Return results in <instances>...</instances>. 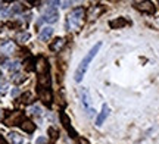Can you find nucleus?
I'll list each match as a JSON object with an SVG mask.
<instances>
[{"mask_svg":"<svg viewBox=\"0 0 159 144\" xmlns=\"http://www.w3.org/2000/svg\"><path fill=\"white\" fill-rule=\"evenodd\" d=\"M100 47H102V43L99 41L97 44H94V46L91 47V50L87 53V55H85V58L80 62L78 68H77L75 75H74V80L77 81V82H81V81H83L85 72H87V69H89V66H90V63H91V60L96 58V55H97V52L100 50Z\"/></svg>","mask_w":159,"mask_h":144,"instance_id":"nucleus-1","label":"nucleus"},{"mask_svg":"<svg viewBox=\"0 0 159 144\" xmlns=\"http://www.w3.org/2000/svg\"><path fill=\"white\" fill-rule=\"evenodd\" d=\"M83 22H84V9L83 7H75L74 11L71 12V15H69L65 27H66V29H69L71 25L74 28H78V27L83 25Z\"/></svg>","mask_w":159,"mask_h":144,"instance_id":"nucleus-2","label":"nucleus"},{"mask_svg":"<svg viewBox=\"0 0 159 144\" xmlns=\"http://www.w3.org/2000/svg\"><path fill=\"white\" fill-rule=\"evenodd\" d=\"M134 7L137 11L144 12V13H155V6L152 2H136Z\"/></svg>","mask_w":159,"mask_h":144,"instance_id":"nucleus-3","label":"nucleus"},{"mask_svg":"<svg viewBox=\"0 0 159 144\" xmlns=\"http://www.w3.org/2000/svg\"><path fill=\"white\" fill-rule=\"evenodd\" d=\"M35 71H37L40 75H44L49 72V63H47L46 58L40 56V58L35 60Z\"/></svg>","mask_w":159,"mask_h":144,"instance_id":"nucleus-4","label":"nucleus"},{"mask_svg":"<svg viewBox=\"0 0 159 144\" xmlns=\"http://www.w3.org/2000/svg\"><path fill=\"white\" fill-rule=\"evenodd\" d=\"M44 21L49 24H53L57 21V18H59V13H57V11L55 9V7H49L47 11L44 12Z\"/></svg>","mask_w":159,"mask_h":144,"instance_id":"nucleus-5","label":"nucleus"},{"mask_svg":"<svg viewBox=\"0 0 159 144\" xmlns=\"http://www.w3.org/2000/svg\"><path fill=\"white\" fill-rule=\"evenodd\" d=\"M39 94H40V98L43 100V103L47 104V106H50L52 103V91L50 88H40L39 90Z\"/></svg>","mask_w":159,"mask_h":144,"instance_id":"nucleus-6","label":"nucleus"},{"mask_svg":"<svg viewBox=\"0 0 159 144\" xmlns=\"http://www.w3.org/2000/svg\"><path fill=\"white\" fill-rule=\"evenodd\" d=\"M109 113H111V112H109V106L105 103L102 106V112H100V113L97 115V118H96V125H97V127H100L103 122H105V119L109 116Z\"/></svg>","mask_w":159,"mask_h":144,"instance_id":"nucleus-7","label":"nucleus"},{"mask_svg":"<svg viewBox=\"0 0 159 144\" xmlns=\"http://www.w3.org/2000/svg\"><path fill=\"white\" fill-rule=\"evenodd\" d=\"M21 119H22V113L21 112H13L6 118V125H19Z\"/></svg>","mask_w":159,"mask_h":144,"instance_id":"nucleus-8","label":"nucleus"},{"mask_svg":"<svg viewBox=\"0 0 159 144\" xmlns=\"http://www.w3.org/2000/svg\"><path fill=\"white\" fill-rule=\"evenodd\" d=\"M61 121H62L63 127H65V128H66V129H68L69 135H71V137L74 138L75 135H77V133H75V131H74V128L71 127V122H69V118H68V116H66V115H65V113H61Z\"/></svg>","mask_w":159,"mask_h":144,"instance_id":"nucleus-9","label":"nucleus"},{"mask_svg":"<svg viewBox=\"0 0 159 144\" xmlns=\"http://www.w3.org/2000/svg\"><path fill=\"white\" fill-rule=\"evenodd\" d=\"M52 35H53V28H52V27H44V28L40 31L39 38L41 41H49Z\"/></svg>","mask_w":159,"mask_h":144,"instance_id":"nucleus-10","label":"nucleus"},{"mask_svg":"<svg viewBox=\"0 0 159 144\" xmlns=\"http://www.w3.org/2000/svg\"><path fill=\"white\" fill-rule=\"evenodd\" d=\"M80 98H81V103L84 104V106H89L90 104V93L87 88H81L80 90Z\"/></svg>","mask_w":159,"mask_h":144,"instance_id":"nucleus-11","label":"nucleus"},{"mask_svg":"<svg viewBox=\"0 0 159 144\" xmlns=\"http://www.w3.org/2000/svg\"><path fill=\"white\" fill-rule=\"evenodd\" d=\"M63 46H65V40H63V38H56V40L50 44V50L52 52H61Z\"/></svg>","mask_w":159,"mask_h":144,"instance_id":"nucleus-12","label":"nucleus"},{"mask_svg":"<svg viewBox=\"0 0 159 144\" xmlns=\"http://www.w3.org/2000/svg\"><path fill=\"white\" fill-rule=\"evenodd\" d=\"M7 138H9V141H11L12 144H22L24 143L22 135H19L18 133H9L7 134Z\"/></svg>","mask_w":159,"mask_h":144,"instance_id":"nucleus-13","label":"nucleus"},{"mask_svg":"<svg viewBox=\"0 0 159 144\" xmlns=\"http://www.w3.org/2000/svg\"><path fill=\"white\" fill-rule=\"evenodd\" d=\"M39 84H40L41 88H49V87H50V76H49V74L40 75L39 76Z\"/></svg>","mask_w":159,"mask_h":144,"instance_id":"nucleus-14","label":"nucleus"},{"mask_svg":"<svg viewBox=\"0 0 159 144\" xmlns=\"http://www.w3.org/2000/svg\"><path fill=\"white\" fill-rule=\"evenodd\" d=\"M125 24H127V21H125L124 18H116V19H114V21H111L109 25H111L114 29H116V28H122V27H125Z\"/></svg>","mask_w":159,"mask_h":144,"instance_id":"nucleus-15","label":"nucleus"},{"mask_svg":"<svg viewBox=\"0 0 159 144\" xmlns=\"http://www.w3.org/2000/svg\"><path fill=\"white\" fill-rule=\"evenodd\" d=\"M21 128H22V131H25V133H34L35 125L31 121H22L21 122Z\"/></svg>","mask_w":159,"mask_h":144,"instance_id":"nucleus-16","label":"nucleus"},{"mask_svg":"<svg viewBox=\"0 0 159 144\" xmlns=\"http://www.w3.org/2000/svg\"><path fill=\"white\" fill-rule=\"evenodd\" d=\"M24 11V6L22 3H15V5L12 6V13H19V12H22Z\"/></svg>","mask_w":159,"mask_h":144,"instance_id":"nucleus-17","label":"nucleus"},{"mask_svg":"<svg viewBox=\"0 0 159 144\" xmlns=\"http://www.w3.org/2000/svg\"><path fill=\"white\" fill-rule=\"evenodd\" d=\"M2 50H3V53L5 52H7V53H11V52H13V44H12L11 41H7L5 46L2 47Z\"/></svg>","mask_w":159,"mask_h":144,"instance_id":"nucleus-18","label":"nucleus"},{"mask_svg":"<svg viewBox=\"0 0 159 144\" xmlns=\"http://www.w3.org/2000/svg\"><path fill=\"white\" fill-rule=\"evenodd\" d=\"M49 134H50V137L53 140H56L57 137H59V133H57L56 128H49Z\"/></svg>","mask_w":159,"mask_h":144,"instance_id":"nucleus-19","label":"nucleus"},{"mask_svg":"<svg viewBox=\"0 0 159 144\" xmlns=\"http://www.w3.org/2000/svg\"><path fill=\"white\" fill-rule=\"evenodd\" d=\"M28 38H30V34H27V33H25V34H19V35H18V41H19V43H25Z\"/></svg>","mask_w":159,"mask_h":144,"instance_id":"nucleus-20","label":"nucleus"},{"mask_svg":"<svg viewBox=\"0 0 159 144\" xmlns=\"http://www.w3.org/2000/svg\"><path fill=\"white\" fill-rule=\"evenodd\" d=\"M13 81H15V82H22V81H25V76H24V75H21V74H16L15 75V76H13Z\"/></svg>","mask_w":159,"mask_h":144,"instance_id":"nucleus-21","label":"nucleus"},{"mask_svg":"<svg viewBox=\"0 0 159 144\" xmlns=\"http://www.w3.org/2000/svg\"><path fill=\"white\" fill-rule=\"evenodd\" d=\"M18 66H19V63H18V62H12V63H9V66H7V68H9L11 71H16Z\"/></svg>","mask_w":159,"mask_h":144,"instance_id":"nucleus-22","label":"nucleus"},{"mask_svg":"<svg viewBox=\"0 0 159 144\" xmlns=\"http://www.w3.org/2000/svg\"><path fill=\"white\" fill-rule=\"evenodd\" d=\"M31 112H33L34 115H40V113H41V110H40L39 106H33V107H31Z\"/></svg>","mask_w":159,"mask_h":144,"instance_id":"nucleus-23","label":"nucleus"},{"mask_svg":"<svg viewBox=\"0 0 159 144\" xmlns=\"http://www.w3.org/2000/svg\"><path fill=\"white\" fill-rule=\"evenodd\" d=\"M46 141H47V140H46L44 137H40V138H37V141H35V143H37V144H46Z\"/></svg>","mask_w":159,"mask_h":144,"instance_id":"nucleus-24","label":"nucleus"},{"mask_svg":"<svg viewBox=\"0 0 159 144\" xmlns=\"http://www.w3.org/2000/svg\"><path fill=\"white\" fill-rule=\"evenodd\" d=\"M7 91V85H0V94H6Z\"/></svg>","mask_w":159,"mask_h":144,"instance_id":"nucleus-25","label":"nucleus"},{"mask_svg":"<svg viewBox=\"0 0 159 144\" xmlns=\"http://www.w3.org/2000/svg\"><path fill=\"white\" fill-rule=\"evenodd\" d=\"M61 5H62V7H63V9H66V7H68V6L71 5V2H62Z\"/></svg>","mask_w":159,"mask_h":144,"instance_id":"nucleus-26","label":"nucleus"},{"mask_svg":"<svg viewBox=\"0 0 159 144\" xmlns=\"http://www.w3.org/2000/svg\"><path fill=\"white\" fill-rule=\"evenodd\" d=\"M18 94H19V90H18V88H13V90H12V96L15 97V96H18Z\"/></svg>","mask_w":159,"mask_h":144,"instance_id":"nucleus-27","label":"nucleus"},{"mask_svg":"<svg viewBox=\"0 0 159 144\" xmlns=\"http://www.w3.org/2000/svg\"><path fill=\"white\" fill-rule=\"evenodd\" d=\"M87 115H89V116L91 118V116L94 115V109H89V110H87Z\"/></svg>","mask_w":159,"mask_h":144,"instance_id":"nucleus-28","label":"nucleus"},{"mask_svg":"<svg viewBox=\"0 0 159 144\" xmlns=\"http://www.w3.org/2000/svg\"><path fill=\"white\" fill-rule=\"evenodd\" d=\"M0 144H6V141L3 138H0Z\"/></svg>","mask_w":159,"mask_h":144,"instance_id":"nucleus-29","label":"nucleus"},{"mask_svg":"<svg viewBox=\"0 0 159 144\" xmlns=\"http://www.w3.org/2000/svg\"><path fill=\"white\" fill-rule=\"evenodd\" d=\"M2 76H3V74H2V71H0V80H2Z\"/></svg>","mask_w":159,"mask_h":144,"instance_id":"nucleus-30","label":"nucleus"},{"mask_svg":"<svg viewBox=\"0 0 159 144\" xmlns=\"http://www.w3.org/2000/svg\"><path fill=\"white\" fill-rule=\"evenodd\" d=\"M0 116H2V113H0Z\"/></svg>","mask_w":159,"mask_h":144,"instance_id":"nucleus-31","label":"nucleus"}]
</instances>
